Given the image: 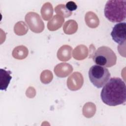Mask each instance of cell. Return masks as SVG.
Returning <instances> with one entry per match:
<instances>
[{"label": "cell", "mask_w": 126, "mask_h": 126, "mask_svg": "<svg viewBox=\"0 0 126 126\" xmlns=\"http://www.w3.org/2000/svg\"><path fill=\"white\" fill-rule=\"evenodd\" d=\"M93 61L98 65L110 67L116 63L117 56L114 52L109 47H99L93 56Z\"/></svg>", "instance_id": "3"}, {"label": "cell", "mask_w": 126, "mask_h": 126, "mask_svg": "<svg viewBox=\"0 0 126 126\" xmlns=\"http://www.w3.org/2000/svg\"><path fill=\"white\" fill-rule=\"evenodd\" d=\"M105 17L110 22L119 23L124 21L126 16V0H110L105 5Z\"/></svg>", "instance_id": "2"}, {"label": "cell", "mask_w": 126, "mask_h": 126, "mask_svg": "<svg viewBox=\"0 0 126 126\" xmlns=\"http://www.w3.org/2000/svg\"><path fill=\"white\" fill-rule=\"evenodd\" d=\"M65 7H66V9H67L71 12L72 11L76 10L77 8V6L74 1H70L66 3Z\"/></svg>", "instance_id": "7"}, {"label": "cell", "mask_w": 126, "mask_h": 126, "mask_svg": "<svg viewBox=\"0 0 126 126\" xmlns=\"http://www.w3.org/2000/svg\"><path fill=\"white\" fill-rule=\"evenodd\" d=\"M0 71V89L1 90L6 91L10 83L12 77L10 76L11 72L1 68Z\"/></svg>", "instance_id": "6"}, {"label": "cell", "mask_w": 126, "mask_h": 126, "mask_svg": "<svg viewBox=\"0 0 126 126\" xmlns=\"http://www.w3.org/2000/svg\"><path fill=\"white\" fill-rule=\"evenodd\" d=\"M102 102L115 106L124 104L126 100V88L125 82L120 78L113 77L103 86L100 93Z\"/></svg>", "instance_id": "1"}, {"label": "cell", "mask_w": 126, "mask_h": 126, "mask_svg": "<svg viewBox=\"0 0 126 126\" xmlns=\"http://www.w3.org/2000/svg\"><path fill=\"white\" fill-rule=\"evenodd\" d=\"M91 83L97 88H101L107 82L110 77L108 69L98 65L92 66L88 72Z\"/></svg>", "instance_id": "4"}, {"label": "cell", "mask_w": 126, "mask_h": 126, "mask_svg": "<svg viewBox=\"0 0 126 126\" xmlns=\"http://www.w3.org/2000/svg\"><path fill=\"white\" fill-rule=\"evenodd\" d=\"M126 23L120 22L116 24L111 33L112 39L117 43L122 45L125 43L126 35Z\"/></svg>", "instance_id": "5"}]
</instances>
